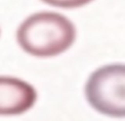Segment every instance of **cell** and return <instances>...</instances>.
Instances as JSON below:
<instances>
[{
	"label": "cell",
	"instance_id": "cell-1",
	"mask_svg": "<svg viewBox=\"0 0 125 121\" xmlns=\"http://www.w3.org/2000/svg\"><path fill=\"white\" fill-rule=\"evenodd\" d=\"M77 37L71 20L54 11L29 15L17 30V42L26 53L39 59L55 57L68 51Z\"/></svg>",
	"mask_w": 125,
	"mask_h": 121
},
{
	"label": "cell",
	"instance_id": "cell-2",
	"mask_svg": "<svg viewBox=\"0 0 125 121\" xmlns=\"http://www.w3.org/2000/svg\"><path fill=\"white\" fill-rule=\"evenodd\" d=\"M84 96L101 115L125 118V64L103 65L92 72L84 85Z\"/></svg>",
	"mask_w": 125,
	"mask_h": 121
},
{
	"label": "cell",
	"instance_id": "cell-3",
	"mask_svg": "<svg viewBox=\"0 0 125 121\" xmlns=\"http://www.w3.org/2000/svg\"><path fill=\"white\" fill-rule=\"evenodd\" d=\"M37 100V91L30 83L17 77L0 76V116L28 112Z\"/></svg>",
	"mask_w": 125,
	"mask_h": 121
},
{
	"label": "cell",
	"instance_id": "cell-4",
	"mask_svg": "<svg viewBox=\"0 0 125 121\" xmlns=\"http://www.w3.org/2000/svg\"><path fill=\"white\" fill-rule=\"evenodd\" d=\"M51 7L61 9H77L91 3L94 0H41Z\"/></svg>",
	"mask_w": 125,
	"mask_h": 121
},
{
	"label": "cell",
	"instance_id": "cell-5",
	"mask_svg": "<svg viewBox=\"0 0 125 121\" xmlns=\"http://www.w3.org/2000/svg\"><path fill=\"white\" fill-rule=\"evenodd\" d=\"M0 33H1V31H0Z\"/></svg>",
	"mask_w": 125,
	"mask_h": 121
}]
</instances>
